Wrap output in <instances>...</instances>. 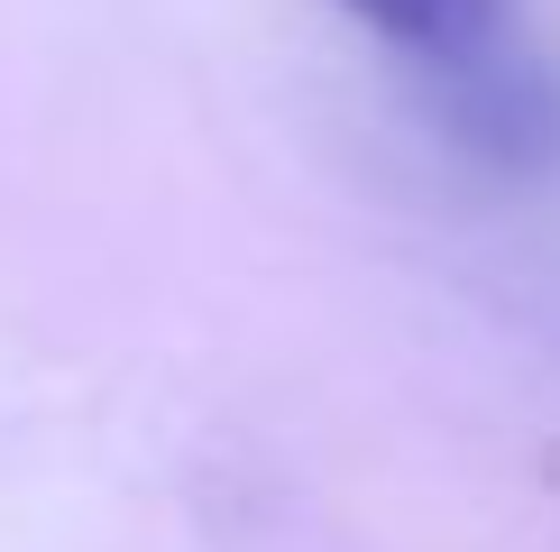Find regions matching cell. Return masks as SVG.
<instances>
[{"instance_id": "2", "label": "cell", "mask_w": 560, "mask_h": 552, "mask_svg": "<svg viewBox=\"0 0 560 552\" xmlns=\"http://www.w3.org/2000/svg\"><path fill=\"white\" fill-rule=\"evenodd\" d=\"M349 19H368L386 46H405V56H469V46L505 37V0H340Z\"/></svg>"}, {"instance_id": "1", "label": "cell", "mask_w": 560, "mask_h": 552, "mask_svg": "<svg viewBox=\"0 0 560 552\" xmlns=\"http://www.w3.org/2000/svg\"><path fill=\"white\" fill-rule=\"evenodd\" d=\"M441 129L497 175H560V74L505 37L441 56Z\"/></svg>"}]
</instances>
